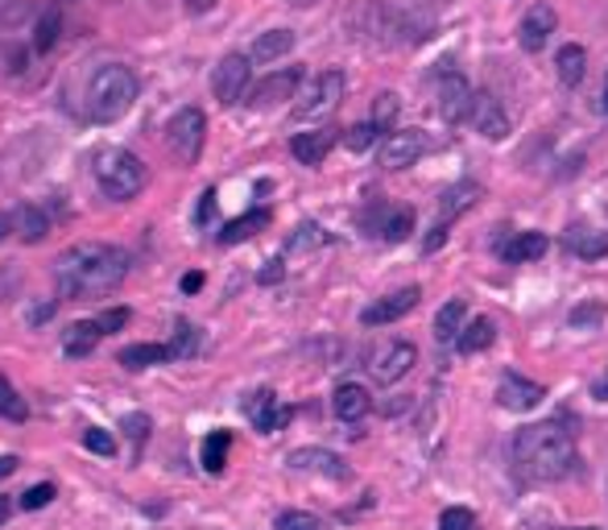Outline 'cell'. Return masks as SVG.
<instances>
[{"label": "cell", "instance_id": "cell-1", "mask_svg": "<svg viewBox=\"0 0 608 530\" xmlns=\"http://www.w3.org/2000/svg\"><path fill=\"white\" fill-rule=\"evenodd\" d=\"M129 274V253L112 245H74L55 262L58 299H88V295H108L125 283Z\"/></svg>", "mask_w": 608, "mask_h": 530}, {"label": "cell", "instance_id": "cell-2", "mask_svg": "<svg viewBox=\"0 0 608 530\" xmlns=\"http://www.w3.org/2000/svg\"><path fill=\"white\" fill-rule=\"evenodd\" d=\"M514 464L526 481H563L575 464V443L563 423H530L514 436Z\"/></svg>", "mask_w": 608, "mask_h": 530}, {"label": "cell", "instance_id": "cell-3", "mask_svg": "<svg viewBox=\"0 0 608 530\" xmlns=\"http://www.w3.org/2000/svg\"><path fill=\"white\" fill-rule=\"evenodd\" d=\"M137 92H141V83H137L129 67L108 62L88 83V116L100 120V125H112V120H121L137 104Z\"/></svg>", "mask_w": 608, "mask_h": 530}, {"label": "cell", "instance_id": "cell-4", "mask_svg": "<svg viewBox=\"0 0 608 530\" xmlns=\"http://www.w3.org/2000/svg\"><path fill=\"white\" fill-rule=\"evenodd\" d=\"M95 183L108 199H137L146 191V162L129 150H100L95 153Z\"/></svg>", "mask_w": 608, "mask_h": 530}, {"label": "cell", "instance_id": "cell-5", "mask_svg": "<svg viewBox=\"0 0 608 530\" xmlns=\"http://www.w3.org/2000/svg\"><path fill=\"white\" fill-rule=\"evenodd\" d=\"M207 141V116L203 108H179L167 125V150L174 153L179 166H195Z\"/></svg>", "mask_w": 608, "mask_h": 530}, {"label": "cell", "instance_id": "cell-6", "mask_svg": "<svg viewBox=\"0 0 608 530\" xmlns=\"http://www.w3.org/2000/svg\"><path fill=\"white\" fill-rule=\"evenodd\" d=\"M344 88H348L344 71H323V76H314L311 88H307V95H298L295 120H319V116L335 113V108H340V100H344Z\"/></svg>", "mask_w": 608, "mask_h": 530}, {"label": "cell", "instance_id": "cell-7", "mask_svg": "<svg viewBox=\"0 0 608 530\" xmlns=\"http://www.w3.org/2000/svg\"><path fill=\"white\" fill-rule=\"evenodd\" d=\"M249 83H253V58L249 55H223L211 71V92L223 108L240 104L249 95Z\"/></svg>", "mask_w": 608, "mask_h": 530}, {"label": "cell", "instance_id": "cell-8", "mask_svg": "<svg viewBox=\"0 0 608 530\" xmlns=\"http://www.w3.org/2000/svg\"><path fill=\"white\" fill-rule=\"evenodd\" d=\"M414 360H418V348H414V344L410 341H389L369 357V373H372L377 385H393V381H402L405 373L414 369Z\"/></svg>", "mask_w": 608, "mask_h": 530}, {"label": "cell", "instance_id": "cell-9", "mask_svg": "<svg viewBox=\"0 0 608 530\" xmlns=\"http://www.w3.org/2000/svg\"><path fill=\"white\" fill-rule=\"evenodd\" d=\"M468 104H472V88L460 71H443L435 76V113L456 125V120H468Z\"/></svg>", "mask_w": 608, "mask_h": 530}, {"label": "cell", "instance_id": "cell-10", "mask_svg": "<svg viewBox=\"0 0 608 530\" xmlns=\"http://www.w3.org/2000/svg\"><path fill=\"white\" fill-rule=\"evenodd\" d=\"M290 406H282L277 402V394L274 390H253V394L244 398V418L257 427L261 436H274V431H282L286 423H290Z\"/></svg>", "mask_w": 608, "mask_h": 530}, {"label": "cell", "instance_id": "cell-11", "mask_svg": "<svg viewBox=\"0 0 608 530\" xmlns=\"http://www.w3.org/2000/svg\"><path fill=\"white\" fill-rule=\"evenodd\" d=\"M554 25H559V18H554V9L547 0L530 4V9L521 13V21H517V42H521V50H526V55H538V50L551 42Z\"/></svg>", "mask_w": 608, "mask_h": 530}, {"label": "cell", "instance_id": "cell-12", "mask_svg": "<svg viewBox=\"0 0 608 530\" xmlns=\"http://www.w3.org/2000/svg\"><path fill=\"white\" fill-rule=\"evenodd\" d=\"M468 125H472L480 137H489V141L509 137V116H505V108L497 104V95L493 92H472V104H468Z\"/></svg>", "mask_w": 608, "mask_h": 530}, {"label": "cell", "instance_id": "cell-13", "mask_svg": "<svg viewBox=\"0 0 608 530\" xmlns=\"http://www.w3.org/2000/svg\"><path fill=\"white\" fill-rule=\"evenodd\" d=\"M298 83H302V67H282V71L257 79V83L249 88V104H253V108H274L282 100H295Z\"/></svg>", "mask_w": 608, "mask_h": 530}, {"label": "cell", "instance_id": "cell-14", "mask_svg": "<svg viewBox=\"0 0 608 530\" xmlns=\"http://www.w3.org/2000/svg\"><path fill=\"white\" fill-rule=\"evenodd\" d=\"M426 150H431V141L423 137V129L389 132L386 146H381V166H386V171H405V166H414Z\"/></svg>", "mask_w": 608, "mask_h": 530}, {"label": "cell", "instance_id": "cell-15", "mask_svg": "<svg viewBox=\"0 0 608 530\" xmlns=\"http://www.w3.org/2000/svg\"><path fill=\"white\" fill-rule=\"evenodd\" d=\"M418 299H423V290H418V286L393 290V295L377 299L372 307H365V311H360V323H365V327H386V323H398L405 311H414V307H418Z\"/></svg>", "mask_w": 608, "mask_h": 530}, {"label": "cell", "instance_id": "cell-16", "mask_svg": "<svg viewBox=\"0 0 608 530\" xmlns=\"http://www.w3.org/2000/svg\"><path fill=\"white\" fill-rule=\"evenodd\" d=\"M286 464L298 469V473H319V476H332V481L348 476V464L335 452H328V448H298V452L286 456Z\"/></svg>", "mask_w": 608, "mask_h": 530}, {"label": "cell", "instance_id": "cell-17", "mask_svg": "<svg viewBox=\"0 0 608 530\" xmlns=\"http://www.w3.org/2000/svg\"><path fill=\"white\" fill-rule=\"evenodd\" d=\"M542 398H547V390H542L538 381H526V378H517V373H505L497 385V402L505 411H535Z\"/></svg>", "mask_w": 608, "mask_h": 530}, {"label": "cell", "instance_id": "cell-18", "mask_svg": "<svg viewBox=\"0 0 608 530\" xmlns=\"http://www.w3.org/2000/svg\"><path fill=\"white\" fill-rule=\"evenodd\" d=\"M340 141V129H314V132H298L290 141V153H295L302 166H323V158L335 150Z\"/></svg>", "mask_w": 608, "mask_h": 530}, {"label": "cell", "instance_id": "cell-19", "mask_svg": "<svg viewBox=\"0 0 608 530\" xmlns=\"http://www.w3.org/2000/svg\"><path fill=\"white\" fill-rule=\"evenodd\" d=\"M332 411H335V418H344V423H360V418L372 411V394L365 385H356V381H344L332 394Z\"/></svg>", "mask_w": 608, "mask_h": 530}, {"label": "cell", "instance_id": "cell-20", "mask_svg": "<svg viewBox=\"0 0 608 530\" xmlns=\"http://www.w3.org/2000/svg\"><path fill=\"white\" fill-rule=\"evenodd\" d=\"M9 216H13V232H18L25 245L46 241V232H50V216L37 208V204H18V208L9 211Z\"/></svg>", "mask_w": 608, "mask_h": 530}, {"label": "cell", "instance_id": "cell-21", "mask_svg": "<svg viewBox=\"0 0 608 530\" xmlns=\"http://www.w3.org/2000/svg\"><path fill=\"white\" fill-rule=\"evenodd\" d=\"M100 341H104L100 320H79L62 332V353H67V357H92Z\"/></svg>", "mask_w": 608, "mask_h": 530}, {"label": "cell", "instance_id": "cell-22", "mask_svg": "<svg viewBox=\"0 0 608 530\" xmlns=\"http://www.w3.org/2000/svg\"><path fill=\"white\" fill-rule=\"evenodd\" d=\"M269 208H257V211H244L237 220H228L220 228V237H216V245H240V241H249V237H257L261 228H269Z\"/></svg>", "mask_w": 608, "mask_h": 530}, {"label": "cell", "instance_id": "cell-23", "mask_svg": "<svg viewBox=\"0 0 608 530\" xmlns=\"http://www.w3.org/2000/svg\"><path fill=\"white\" fill-rule=\"evenodd\" d=\"M547 249H551V241H547L542 232H517L509 241H501L497 253L505 262H538Z\"/></svg>", "mask_w": 608, "mask_h": 530}, {"label": "cell", "instance_id": "cell-24", "mask_svg": "<svg viewBox=\"0 0 608 530\" xmlns=\"http://www.w3.org/2000/svg\"><path fill=\"white\" fill-rule=\"evenodd\" d=\"M463 327H468V303H463V299H447V303L439 307V315H435V341L439 344L460 341Z\"/></svg>", "mask_w": 608, "mask_h": 530}, {"label": "cell", "instance_id": "cell-25", "mask_svg": "<svg viewBox=\"0 0 608 530\" xmlns=\"http://www.w3.org/2000/svg\"><path fill=\"white\" fill-rule=\"evenodd\" d=\"M567 253L584 257V262H596V257H608V232H592V228H572L567 232Z\"/></svg>", "mask_w": 608, "mask_h": 530}, {"label": "cell", "instance_id": "cell-26", "mask_svg": "<svg viewBox=\"0 0 608 530\" xmlns=\"http://www.w3.org/2000/svg\"><path fill=\"white\" fill-rule=\"evenodd\" d=\"M554 67H559V83H563V88H580V83H584V71H588V50L572 42V46L559 50Z\"/></svg>", "mask_w": 608, "mask_h": 530}, {"label": "cell", "instance_id": "cell-27", "mask_svg": "<svg viewBox=\"0 0 608 530\" xmlns=\"http://www.w3.org/2000/svg\"><path fill=\"white\" fill-rule=\"evenodd\" d=\"M228 452H232V431H207L199 448V464L211 476H220L223 464H228Z\"/></svg>", "mask_w": 608, "mask_h": 530}, {"label": "cell", "instance_id": "cell-28", "mask_svg": "<svg viewBox=\"0 0 608 530\" xmlns=\"http://www.w3.org/2000/svg\"><path fill=\"white\" fill-rule=\"evenodd\" d=\"M121 365L125 369H149V365H167V360H174V353H170V344H129V348H121Z\"/></svg>", "mask_w": 608, "mask_h": 530}, {"label": "cell", "instance_id": "cell-29", "mask_svg": "<svg viewBox=\"0 0 608 530\" xmlns=\"http://www.w3.org/2000/svg\"><path fill=\"white\" fill-rule=\"evenodd\" d=\"M290 50H295V34H290V30H269V34H261V38L253 42L249 58H253V62H274V58L290 55Z\"/></svg>", "mask_w": 608, "mask_h": 530}, {"label": "cell", "instance_id": "cell-30", "mask_svg": "<svg viewBox=\"0 0 608 530\" xmlns=\"http://www.w3.org/2000/svg\"><path fill=\"white\" fill-rule=\"evenodd\" d=\"M58 34H62V13L50 4V9H42V18H37V25H34V50L37 55H50V50L58 46Z\"/></svg>", "mask_w": 608, "mask_h": 530}, {"label": "cell", "instance_id": "cell-31", "mask_svg": "<svg viewBox=\"0 0 608 530\" xmlns=\"http://www.w3.org/2000/svg\"><path fill=\"white\" fill-rule=\"evenodd\" d=\"M493 341H497V327H493V320H472L460 332L456 348H460L463 357H472V353H484V348H489Z\"/></svg>", "mask_w": 608, "mask_h": 530}, {"label": "cell", "instance_id": "cell-32", "mask_svg": "<svg viewBox=\"0 0 608 530\" xmlns=\"http://www.w3.org/2000/svg\"><path fill=\"white\" fill-rule=\"evenodd\" d=\"M477 199H480V187H472V183H460V187H451L439 199V220H443V224H451V220H456L460 211L472 208Z\"/></svg>", "mask_w": 608, "mask_h": 530}, {"label": "cell", "instance_id": "cell-33", "mask_svg": "<svg viewBox=\"0 0 608 530\" xmlns=\"http://www.w3.org/2000/svg\"><path fill=\"white\" fill-rule=\"evenodd\" d=\"M410 232H414V208H389L377 220V237L381 241H405Z\"/></svg>", "mask_w": 608, "mask_h": 530}, {"label": "cell", "instance_id": "cell-34", "mask_svg": "<svg viewBox=\"0 0 608 530\" xmlns=\"http://www.w3.org/2000/svg\"><path fill=\"white\" fill-rule=\"evenodd\" d=\"M0 418H9V423H25L30 418V406H25V398L13 390V381L0 373Z\"/></svg>", "mask_w": 608, "mask_h": 530}, {"label": "cell", "instance_id": "cell-35", "mask_svg": "<svg viewBox=\"0 0 608 530\" xmlns=\"http://www.w3.org/2000/svg\"><path fill=\"white\" fill-rule=\"evenodd\" d=\"M170 353H174V360H186L199 353V327L195 323L179 320L174 323V341H170Z\"/></svg>", "mask_w": 608, "mask_h": 530}, {"label": "cell", "instance_id": "cell-36", "mask_svg": "<svg viewBox=\"0 0 608 530\" xmlns=\"http://www.w3.org/2000/svg\"><path fill=\"white\" fill-rule=\"evenodd\" d=\"M398 108H402V100H398V95L393 92H381L377 95V100H372V125H377V129L386 132L389 125H393V120H398Z\"/></svg>", "mask_w": 608, "mask_h": 530}, {"label": "cell", "instance_id": "cell-37", "mask_svg": "<svg viewBox=\"0 0 608 530\" xmlns=\"http://www.w3.org/2000/svg\"><path fill=\"white\" fill-rule=\"evenodd\" d=\"M377 137H381V129H377L372 120H365V125H352V129L344 132V146H348L352 153H365L377 146Z\"/></svg>", "mask_w": 608, "mask_h": 530}, {"label": "cell", "instance_id": "cell-38", "mask_svg": "<svg viewBox=\"0 0 608 530\" xmlns=\"http://www.w3.org/2000/svg\"><path fill=\"white\" fill-rule=\"evenodd\" d=\"M274 530H328V527H323V518H319V514L286 510V514H277Z\"/></svg>", "mask_w": 608, "mask_h": 530}, {"label": "cell", "instance_id": "cell-39", "mask_svg": "<svg viewBox=\"0 0 608 530\" xmlns=\"http://www.w3.org/2000/svg\"><path fill=\"white\" fill-rule=\"evenodd\" d=\"M149 427H153V423H149V415H141V411H133V415H125V423H121V431H125V436L133 439V448H137V452L146 448Z\"/></svg>", "mask_w": 608, "mask_h": 530}, {"label": "cell", "instance_id": "cell-40", "mask_svg": "<svg viewBox=\"0 0 608 530\" xmlns=\"http://www.w3.org/2000/svg\"><path fill=\"white\" fill-rule=\"evenodd\" d=\"M319 245H328V232L319 224H302L290 237V253H302V249H319Z\"/></svg>", "mask_w": 608, "mask_h": 530}, {"label": "cell", "instance_id": "cell-41", "mask_svg": "<svg viewBox=\"0 0 608 530\" xmlns=\"http://www.w3.org/2000/svg\"><path fill=\"white\" fill-rule=\"evenodd\" d=\"M439 530H477V514L463 506H447L439 514Z\"/></svg>", "mask_w": 608, "mask_h": 530}, {"label": "cell", "instance_id": "cell-42", "mask_svg": "<svg viewBox=\"0 0 608 530\" xmlns=\"http://www.w3.org/2000/svg\"><path fill=\"white\" fill-rule=\"evenodd\" d=\"M55 485H50V481H42V485H34V489H25L21 493V510H42V506H50V502H55Z\"/></svg>", "mask_w": 608, "mask_h": 530}, {"label": "cell", "instance_id": "cell-43", "mask_svg": "<svg viewBox=\"0 0 608 530\" xmlns=\"http://www.w3.org/2000/svg\"><path fill=\"white\" fill-rule=\"evenodd\" d=\"M600 320H605V303H600V299H588V303H580L572 315H567L572 327H592V323H600Z\"/></svg>", "mask_w": 608, "mask_h": 530}, {"label": "cell", "instance_id": "cell-44", "mask_svg": "<svg viewBox=\"0 0 608 530\" xmlns=\"http://www.w3.org/2000/svg\"><path fill=\"white\" fill-rule=\"evenodd\" d=\"M83 448L95 456H116V439H112L108 431H100V427H88V431H83Z\"/></svg>", "mask_w": 608, "mask_h": 530}, {"label": "cell", "instance_id": "cell-45", "mask_svg": "<svg viewBox=\"0 0 608 530\" xmlns=\"http://www.w3.org/2000/svg\"><path fill=\"white\" fill-rule=\"evenodd\" d=\"M125 323H129V307H112V311H104V315H100V327H104V336H108V332H121Z\"/></svg>", "mask_w": 608, "mask_h": 530}, {"label": "cell", "instance_id": "cell-46", "mask_svg": "<svg viewBox=\"0 0 608 530\" xmlns=\"http://www.w3.org/2000/svg\"><path fill=\"white\" fill-rule=\"evenodd\" d=\"M282 274H286V265H282V257H274V262H265V269L257 274V283L274 286V283H282Z\"/></svg>", "mask_w": 608, "mask_h": 530}, {"label": "cell", "instance_id": "cell-47", "mask_svg": "<svg viewBox=\"0 0 608 530\" xmlns=\"http://www.w3.org/2000/svg\"><path fill=\"white\" fill-rule=\"evenodd\" d=\"M447 245V224L443 220H435V228H431V237L423 241V253H435V249Z\"/></svg>", "mask_w": 608, "mask_h": 530}, {"label": "cell", "instance_id": "cell-48", "mask_svg": "<svg viewBox=\"0 0 608 530\" xmlns=\"http://www.w3.org/2000/svg\"><path fill=\"white\" fill-rule=\"evenodd\" d=\"M211 211H216V191H203L199 211H195V224H207V220H211Z\"/></svg>", "mask_w": 608, "mask_h": 530}, {"label": "cell", "instance_id": "cell-49", "mask_svg": "<svg viewBox=\"0 0 608 530\" xmlns=\"http://www.w3.org/2000/svg\"><path fill=\"white\" fill-rule=\"evenodd\" d=\"M186 290V295H195V290H203V274L195 269V274H183V283H179Z\"/></svg>", "mask_w": 608, "mask_h": 530}, {"label": "cell", "instance_id": "cell-50", "mask_svg": "<svg viewBox=\"0 0 608 530\" xmlns=\"http://www.w3.org/2000/svg\"><path fill=\"white\" fill-rule=\"evenodd\" d=\"M18 464H21L18 456H0V481H4V476L18 473Z\"/></svg>", "mask_w": 608, "mask_h": 530}, {"label": "cell", "instance_id": "cell-51", "mask_svg": "<svg viewBox=\"0 0 608 530\" xmlns=\"http://www.w3.org/2000/svg\"><path fill=\"white\" fill-rule=\"evenodd\" d=\"M183 4L191 13H211V9H216V0H183Z\"/></svg>", "mask_w": 608, "mask_h": 530}, {"label": "cell", "instance_id": "cell-52", "mask_svg": "<svg viewBox=\"0 0 608 530\" xmlns=\"http://www.w3.org/2000/svg\"><path fill=\"white\" fill-rule=\"evenodd\" d=\"M9 514H13V502H9V497H0V527L9 522Z\"/></svg>", "mask_w": 608, "mask_h": 530}, {"label": "cell", "instance_id": "cell-53", "mask_svg": "<svg viewBox=\"0 0 608 530\" xmlns=\"http://www.w3.org/2000/svg\"><path fill=\"white\" fill-rule=\"evenodd\" d=\"M9 232H13V216H4V211H0V241H4Z\"/></svg>", "mask_w": 608, "mask_h": 530}, {"label": "cell", "instance_id": "cell-54", "mask_svg": "<svg viewBox=\"0 0 608 530\" xmlns=\"http://www.w3.org/2000/svg\"><path fill=\"white\" fill-rule=\"evenodd\" d=\"M600 113L608 116V76H605V88H600Z\"/></svg>", "mask_w": 608, "mask_h": 530}, {"label": "cell", "instance_id": "cell-55", "mask_svg": "<svg viewBox=\"0 0 608 530\" xmlns=\"http://www.w3.org/2000/svg\"><path fill=\"white\" fill-rule=\"evenodd\" d=\"M9 295V274H0V299Z\"/></svg>", "mask_w": 608, "mask_h": 530}, {"label": "cell", "instance_id": "cell-56", "mask_svg": "<svg viewBox=\"0 0 608 530\" xmlns=\"http://www.w3.org/2000/svg\"><path fill=\"white\" fill-rule=\"evenodd\" d=\"M290 4H298V9H307V4H314V0H290Z\"/></svg>", "mask_w": 608, "mask_h": 530}, {"label": "cell", "instance_id": "cell-57", "mask_svg": "<svg viewBox=\"0 0 608 530\" xmlns=\"http://www.w3.org/2000/svg\"><path fill=\"white\" fill-rule=\"evenodd\" d=\"M575 530H596V527H575Z\"/></svg>", "mask_w": 608, "mask_h": 530}]
</instances>
